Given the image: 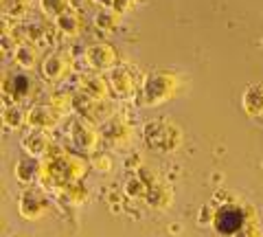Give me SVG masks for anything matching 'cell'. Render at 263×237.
<instances>
[{"label":"cell","mask_w":263,"mask_h":237,"mask_svg":"<svg viewBox=\"0 0 263 237\" xmlns=\"http://www.w3.org/2000/svg\"><path fill=\"white\" fill-rule=\"evenodd\" d=\"M57 27H60V31H64L66 35H75L79 31V18L75 13L66 11L62 15H57Z\"/></svg>","instance_id":"30bf717a"},{"label":"cell","mask_w":263,"mask_h":237,"mask_svg":"<svg viewBox=\"0 0 263 237\" xmlns=\"http://www.w3.org/2000/svg\"><path fill=\"white\" fill-rule=\"evenodd\" d=\"M119 18H121V13L114 9V7H103V9L95 15V24H97V29H101V31H114L119 24Z\"/></svg>","instance_id":"ba28073f"},{"label":"cell","mask_w":263,"mask_h":237,"mask_svg":"<svg viewBox=\"0 0 263 237\" xmlns=\"http://www.w3.org/2000/svg\"><path fill=\"white\" fill-rule=\"evenodd\" d=\"M55 121L53 117V112L48 110V108H33L29 112V123L35 127V130H42V127H48Z\"/></svg>","instance_id":"9c48e42d"},{"label":"cell","mask_w":263,"mask_h":237,"mask_svg":"<svg viewBox=\"0 0 263 237\" xmlns=\"http://www.w3.org/2000/svg\"><path fill=\"white\" fill-rule=\"evenodd\" d=\"M95 3H97V5H101V7H112L114 0H95Z\"/></svg>","instance_id":"e0dca14e"},{"label":"cell","mask_w":263,"mask_h":237,"mask_svg":"<svg viewBox=\"0 0 263 237\" xmlns=\"http://www.w3.org/2000/svg\"><path fill=\"white\" fill-rule=\"evenodd\" d=\"M243 108L252 117L263 114V84H252L243 93Z\"/></svg>","instance_id":"8992f818"},{"label":"cell","mask_w":263,"mask_h":237,"mask_svg":"<svg viewBox=\"0 0 263 237\" xmlns=\"http://www.w3.org/2000/svg\"><path fill=\"white\" fill-rule=\"evenodd\" d=\"M40 7L44 9V13L57 18V15H62V13L68 11L70 0H40Z\"/></svg>","instance_id":"8fae6325"},{"label":"cell","mask_w":263,"mask_h":237,"mask_svg":"<svg viewBox=\"0 0 263 237\" xmlns=\"http://www.w3.org/2000/svg\"><path fill=\"white\" fill-rule=\"evenodd\" d=\"M243 226V211L239 207H224L215 215V228L221 235H235Z\"/></svg>","instance_id":"3957f363"},{"label":"cell","mask_w":263,"mask_h":237,"mask_svg":"<svg viewBox=\"0 0 263 237\" xmlns=\"http://www.w3.org/2000/svg\"><path fill=\"white\" fill-rule=\"evenodd\" d=\"M86 90H88V95H92V97H103L105 95V84L101 79H88L86 81Z\"/></svg>","instance_id":"4fadbf2b"},{"label":"cell","mask_w":263,"mask_h":237,"mask_svg":"<svg viewBox=\"0 0 263 237\" xmlns=\"http://www.w3.org/2000/svg\"><path fill=\"white\" fill-rule=\"evenodd\" d=\"M110 84L114 88V93H117L119 97H123V99H129V97H134V93H136V79L129 75L127 68L112 70Z\"/></svg>","instance_id":"5b68a950"},{"label":"cell","mask_w":263,"mask_h":237,"mask_svg":"<svg viewBox=\"0 0 263 237\" xmlns=\"http://www.w3.org/2000/svg\"><path fill=\"white\" fill-rule=\"evenodd\" d=\"M5 121H7L9 125H18L20 121H22L20 110H7V112H5Z\"/></svg>","instance_id":"5bb4252c"},{"label":"cell","mask_w":263,"mask_h":237,"mask_svg":"<svg viewBox=\"0 0 263 237\" xmlns=\"http://www.w3.org/2000/svg\"><path fill=\"white\" fill-rule=\"evenodd\" d=\"M178 138H180L178 127L164 119L149 121V123L145 125V141L149 143L154 150H174L178 145Z\"/></svg>","instance_id":"7a4b0ae2"},{"label":"cell","mask_w":263,"mask_h":237,"mask_svg":"<svg viewBox=\"0 0 263 237\" xmlns=\"http://www.w3.org/2000/svg\"><path fill=\"white\" fill-rule=\"evenodd\" d=\"M15 62L24 68H31L33 64H35V51H33L31 46H18V51H15Z\"/></svg>","instance_id":"7c38bea8"},{"label":"cell","mask_w":263,"mask_h":237,"mask_svg":"<svg viewBox=\"0 0 263 237\" xmlns=\"http://www.w3.org/2000/svg\"><path fill=\"white\" fill-rule=\"evenodd\" d=\"M112 7H114V9H117L119 13H125V11H129L132 7H134V0H114Z\"/></svg>","instance_id":"9a60e30c"},{"label":"cell","mask_w":263,"mask_h":237,"mask_svg":"<svg viewBox=\"0 0 263 237\" xmlns=\"http://www.w3.org/2000/svg\"><path fill=\"white\" fill-rule=\"evenodd\" d=\"M42 70H44V77H48V79H62L66 72L70 70V62L62 55H51L44 62Z\"/></svg>","instance_id":"52a82bcc"},{"label":"cell","mask_w":263,"mask_h":237,"mask_svg":"<svg viewBox=\"0 0 263 237\" xmlns=\"http://www.w3.org/2000/svg\"><path fill=\"white\" fill-rule=\"evenodd\" d=\"M27 88H29V84H27V79H24V77L15 79V95H24V93H27Z\"/></svg>","instance_id":"2e32d148"},{"label":"cell","mask_w":263,"mask_h":237,"mask_svg":"<svg viewBox=\"0 0 263 237\" xmlns=\"http://www.w3.org/2000/svg\"><path fill=\"white\" fill-rule=\"evenodd\" d=\"M86 62L99 70H108L117 64V51L110 44H95L86 51Z\"/></svg>","instance_id":"277c9868"},{"label":"cell","mask_w":263,"mask_h":237,"mask_svg":"<svg viewBox=\"0 0 263 237\" xmlns=\"http://www.w3.org/2000/svg\"><path fill=\"white\" fill-rule=\"evenodd\" d=\"M178 88V79L176 75L171 72H152L147 75L143 81V88H141V97L147 105H156V103H162L174 97Z\"/></svg>","instance_id":"6da1fadb"}]
</instances>
